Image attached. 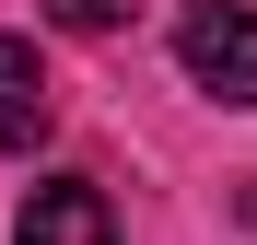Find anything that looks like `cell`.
I'll return each instance as SVG.
<instances>
[{
	"instance_id": "obj_1",
	"label": "cell",
	"mask_w": 257,
	"mask_h": 245,
	"mask_svg": "<svg viewBox=\"0 0 257 245\" xmlns=\"http://www.w3.org/2000/svg\"><path fill=\"white\" fill-rule=\"evenodd\" d=\"M176 59H187L199 94L257 105V12H245V0H199V12L176 24Z\"/></svg>"
},
{
	"instance_id": "obj_2",
	"label": "cell",
	"mask_w": 257,
	"mask_h": 245,
	"mask_svg": "<svg viewBox=\"0 0 257 245\" xmlns=\"http://www.w3.org/2000/svg\"><path fill=\"white\" fill-rule=\"evenodd\" d=\"M12 245H117V198H105L94 175H47V187L24 198Z\"/></svg>"
},
{
	"instance_id": "obj_3",
	"label": "cell",
	"mask_w": 257,
	"mask_h": 245,
	"mask_svg": "<svg viewBox=\"0 0 257 245\" xmlns=\"http://www.w3.org/2000/svg\"><path fill=\"white\" fill-rule=\"evenodd\" d=\"M59 129V94H47V59L24 35H0V152H35Z\"/></svg>"
},
{
	"instance_id": "obj_4",
	"label": "cell",
	"mask_w": 257,
	"mask_h": 245,
	"mask_svg": "<svg viewBox=\"0 0 257 245\" xmlns=\"http://www.w3.org/2000/svg\"><path fill=\"white\" fill-rule=\"evenodd\" d=\"M59 24H82V35H117V24H128V0H59Z\"/></svg>"
}]
</instances>
